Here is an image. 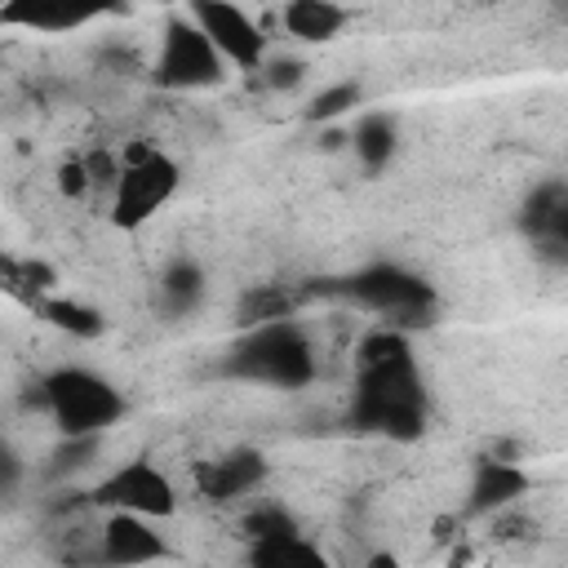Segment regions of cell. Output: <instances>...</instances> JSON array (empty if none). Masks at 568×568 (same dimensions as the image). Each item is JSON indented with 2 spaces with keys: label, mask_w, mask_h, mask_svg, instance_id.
<instances>
[{
  "label": "cell",
  "mask_w": 568,
  "mask_h": 568,
  "mask_svg": "<svg viewBox=\"0 0 568 568\" xmlns=\"http://www.w3.org/2000/svg\"><path fill=\"white\" fill-rule=\"evenodd\" d=\"M120 9H124V0H0V27L62 36V31H80L106 13H120Z\"/></svg>",
  "instance_id": "7"
},
{
  "label": "cell",
  "mask_w": 568,
  "mask_h": 568,
  "mask_svg": "<svg viewBox=\"0 0 568 568\" xmlns=\"http://www.w3.org/2000/svg\"><path fill=\"white\" fill-rule=\"evenodd\" d=\"M355 155L364 160V169H382V164H390V155H395V120L390 115H382V111H373V115H364L359 124H355Z\"/></svg>",
  "instance_id": "14"
},
{
  "label": "cell",
  "mask_w": 568,
  "mask_h": 568,
  "mask_svg": "<svg viewBox=\"0 0 568 568\" xmlns=\"http://www.w3.org/2000/svg\"><path fill=\"white\" fill-rule=\"evenodd\" d=\"M244 555L257 568H324L328 564L324 550L311 537H302V528L275 532V537H248V550Z\"/></svg>",
  "instance_id": "12"
},
{
  "label": "cell",
  "mask_w": 568,
  "mask_h": 568,
  "mask_svg": "<svg viewBox=\"0 0 568 568\" xmlns=\"http://www.w3.org/2000/svg\"><path fill=\"white\" fill-rule=\"evenodd\" d=\"M355 293H359L368 306L386 311V315H408V311H417V306L430 302V288H426L422 280L404 275L399 266H377V271L359 275V280H355Z\"/></svg>",
  "instance_id": "10"
},
{
  "label": "cell",
  "mask_w": 568,
  "mask_h": 568,
  "mask_svg": "<svg viewBox=\"0 0 568 568\" xmlns=\"http://www.w3.org/2000/svg\"><path fill=\"white\" fill-rule=\"evenodd\" d=\"M44 320H49L53 328L71 333V337H98V333H102V315H98L93 306L75 302V297H49V302H44Z\"/></svg>",
  "instance_id": "15"
},
{
  "label": "cell",
  "mask_w": 568,
  "mask_h": 568,
  "mask_svg": "<svg viewBox=\"0 0 568 568\" xmlns=\"http://www.w3.org/2000/svg\"><path fill=\"white\" fill-rule=\"evenodd\" d=\"M155 519L146 515H129V510H111L106 528H102V555L111 564H151V559H169V541L151 528Z\"/></svg>",
  "instance_id": "9"
},
{
  "label": "cell",
  "mask_w": 568,
  "mask_h": 568,
  "mask_svg": "<svg viewBox=\"0 0 568 568\" xmlns=\"http://www.w3.org/2000/svg\"><path fill=\"white\" fill-rule=\"evenodd\" d=\"M226 62L222 53L209 44V36L182 13L169 18L164 36H160V58H155V80L164 89H209L226 80Z\"/></svg>",
  "instance_id": "3"
},
{
  "label": "cell",
  "mask_w": 568,
  "mask_h": 568,
  "mask_svg": "<svg viewBox=\"0 0 568 568\" xmlns=\"http://www.w3.org/2000/svg\"><path fill=\"white\" fill-rule=\"evenodd\" d=\"M524 488H528V475L519 466H510V462H484L479 475H475L470 497H475L479 510H493V506H506L510 497H519Z\"/></svg>",
  "instance_id": "13"
},
{
  "label": "cell",
  "mask_w": 568,
  "mask_h": 568,
  "mask_svg": "<svg viewBox=\"0 0 568 568\" xmlns=\"http://www.w3.org/2000/svg\"><path fill=\"white\" fill-rule=\"evenodd\" d=\"M244 537H275V532H293L297 519L284 510V506H253L244 519H240Z\"/></svg>",
  "instance_id": "16"
},
{
  "label": "cell",
  "mask_w": 568,
  "mask_h": 568,
  "mask_svg": "<svg viewBox=\"0 0 568 568\" xmlns=\"http://www.w3.org/2000/svg\"><path fill=\"white\" fill-rule=\"evenodd\" d=\"M302 80V62H275L271 67V84L280 89V84H297Z\"/></svg>",
  "instance_id": "20"
},
{
  "label": "cell",
  "mask_w": 568,
  "mask_h": 568,
  "mask_svg": "<svg viewBox=\"0 0 568 568\" xmlns=\"http://www.w3.org/2000/svg\"><path fill=\"white\" fill-rule=\"evenodd\" d=\"M169 297H195L200 293V271L191 266V262H182V266H173L169 271Z\"/></svg>",
  "instance_id": "19"
},
{
  "label": "cell",
  "mask_w": 568,
  "mask_h": 568,
  "mask_svg": "<svg viewBox=\"0 0 568 568\" xmlns=\"http://www.w3.org/2000/svg\"><path fill=\"white\" fill-rule=\"evenodd\" d=\"M262 479H266V457L257 448H235V453H222L195 466V484L209 501H235L253 493Z\"/></svg>",
  "instance_id": "8"
},
{
  "label": "cell",
  "mask_w": 568,
  "mask_h": 568,
  "mask_svg": "<svg viewBox=\"0 0 568 568\" xmlns=\"http://www.w3.org/2000/svg\"><path fill=\"white\" fill-rule=\"evenodd\" d=\"M280 22H284V31H288L293 40H302V44H328V40H337V36L346 31L351 13H346V4H337V0H284Z\"/></svg>",
  "instance_id": "11"
},
{
  "label": "cell",
  "mask_w": 568,
  "mask_h": 568,
  "mask_svg": "<svg viewBox=\"0 0 568 568\" xmlns=\"http://www.w3.org/2000/svg\"><path fill=\"white\" fill-rule=\"evenodd\" d=\"M93 501L98 506H111V510H129V515H146V519H169L178 510V488L173 479L146 462V457H133L124 466H115L98 488H93Z\"/></svg>",
  "instance_id": "6"
},
{
  "label": "cell",
  "mask_w": 568,
  "mask_h": 568,
  "mask_svg": "<svg viewBox=\"0 0 568 568\" xmlns=\"http://www.w3.org/2000/svg\"><path fill=\"white\" fill-rule=\"evenodd\" d=\"M13 475H18V462H13V457L0 448V484H13Z\"/></svg>",
  "instance_id": "21"
},
{
  "label": "cell",
  "mask_w": 568,
  "mask_h": 568,
  "mask_svg": "<svg viewBox=\"0 0 568 568\" xmlns=\"http://www.w3.org/2000/svg\"><path fill=\"white\" fill-rule=\"evenodd\" d=\"M355 102H359V84H355V80H342V84L315 93L311 106H306V115H311V120H333V115H342V111L355 106Z\"/></svg>",
  "instance_id": "17"
},
{
  "label": "cell",
  "mask_w": 568,
  "mask_h": 568,
  "mask_svg": "<svg viewBox=\"0 0 568 568\" xmlns=\"http://www.w3.org/2000/svg\"><path fill=\"white\" fill-rule=\"evenodd\" d=\"M40 399L53 417V426L67 435V439H93L98 430L115 426L124 417V395L115 382H106L102 373L93 368H53L44 382H40Z\"/></svg>",
  "instance_id": "1"
},
{
  "label": "cell",
  "mask_w": 568,
  "mask_h": 568,
  "mask_svg": "<svg viewBox=\"0 0 568 568\" xmlns=\"http://www.w3.org/2000/svg\"><path fill=\"white\" fill-rule=\"evenodd\" d=\"M89 186H93V173H89L84 160H62V164H58V191H62L67 200L89 195Z\"/></svg>",
  "instance_id": "18"
},
{
  "label": "cell",
  "mask_w": 568,
  "mask_h": 568,
  "mask_svg": "<svg viewBox=\"0 0 568 568\" xmlns=\"http://www.w3.org/2000/svg\"><path fill=\"white\" fill-rule=\"evenodd\" d=\"M182 186V169L169 151L160 146H129L124 164L115 169V186H111V222L120 231H138L146 226Z\"/></svg>",
  "instance_id": "2"
},
{
  "label": "cell",
  "mask_w": 568,
  "mask_h": 568,
  "mask_svg": "<svg viewBox=\"0 0 568 568\" xmlns=\"http://www.w3.org/2000/svg\"><path fill=\"white\" fill-rule=\"evenodd\" d=\"M240 368L253 377H266L275 386H297L315 373V359H311V342L302 337L297 324L266 320V324H253V337L240 346Z\"/></svg>",
  "instance_id": "5"
},
{
  "label": "cell",
  "mask_w": 568,
  "mask_h": 568,
  "mask_svg": "<svg viewBox=\"0 0 568 568\" xmlns=\"http://www.w3.org/2000/svg\"><path fill=\"white\" fill-rule=\"evenodd\" d=\"M186 18L209 36V44L222 53L231 71H262L266 67V31L257 18H248L235 0H191Z\"/></svg>",
  "instance_id": "4"
}]
</instances>
